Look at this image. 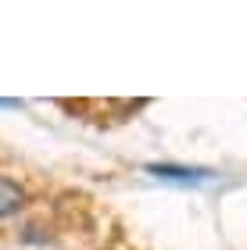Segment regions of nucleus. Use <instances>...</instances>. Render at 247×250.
<instances>
[{
    "instance_id": "nucleus-2",
    "label": "nucleus",
    "mask_w": 247,
    "mask_h": 250,
    "mask_svg": "<svg viewBox=\"0 0 247 250\" xmlns=\"http://www.w3.org/2000/svg\"><path fill=\"white\" fill-rule=\"evenodd\" d=\"M147 172L158 175V179H179V183H190V179H204L208 175L204 168H176V165H151Z\"/></svg>"
},
{
    "instance_id": "nucleus-1",
    "label": "nucleus",
    "mask_w": 247,
    "mask_h": 250,
    "mask_svg": "<svg viewBox=\"0 0 247 250\" xmlns=\"http://www.w3.org/2000/svg\"><path fill=\"white\" fill-rule=\"evenodd\" d=\"M25 208V189H22L15 179L0 175V218H11Z\"/></svg>"
}]
</instances>
